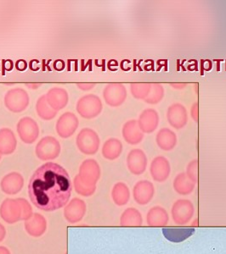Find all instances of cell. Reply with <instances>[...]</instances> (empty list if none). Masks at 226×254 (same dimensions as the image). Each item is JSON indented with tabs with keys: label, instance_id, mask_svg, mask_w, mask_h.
Listing matches in <instances>:
<instances>
[{
	"label": "cell",
	"instance_id": "cell-13",
	"mask_svg": "<svg viewBox=\"0 0 226 254\" xmlns=\"http://www.w3.org/2000/svg\"><path fill=\"white\" fill-rule=\"evenodd\" d=\"M128 168L133 174H141L145 171L147 164L145 153L141 149H133L128 155Z\"/></svg>",
	"mask_w": 226,
	"mask_h": 254
},
{
	"label": "cell",
	"instance_id": "cell-7",
	"mask_svg": "<svg viewBox=\"0 0 226 254\" xmlns=\"http://www.w3.org/2000/svg\"><path fill=\"white\" fill-rule=\"evenodd\" d=\"M61 151V145L52 136H45L38 142L36 147V153L38 158L46 160L58 156Z\"/></svg>",
	"mask_w": 226,
	"mask_h": 254
},
{
	"label": "cell",
	"instance_id": "cell-21",
	"mask_svg": "<svg viewBox=\"0 0 226 254\" xmlns=\"http://www.w3.org/2000/svg\"><path fill=\"white\" fill-rule=\"evenodd\" d=\"M151 83L131 84L130 91L133 98L139 100H145L151 92Z\"/></svg>",
	"mask_w": 226,
	"mask_h": 254
},
{
	"label": "cell",
	"instance_id": "cell-5",
	"mask_svg": "<svg viewBox=\"0 0 226 254\" xmlns=\"http://www.w3.org/2000/svg\"><path fill=\"white\" fill-rule=\"evenodd\" d=\"M106 103L112 107H118L127 98V90L122 84H108L103 91Z\"/></svg>",
	"mask_w": 226,
	"mask_h": 254
},
{
	"label": "cell",
	"instance_id": "cell-12",
	"mask_svg": "<svg viewBox=\"0 0 226 254\" xmlns=\"http://www.w3.org/2000/svg\"><path fill=\"white\" fill-rule=\"evenodd\" d=\"M47 102L49 106L55 111L66 107L68 103V94L67 91L60 87H54L49 90L46 94Z\"/></svg>",
	"mask_w": 226,
	"mask_h": 254
},
{
	"label": "cell",
	"instance_id": "cell-14",
	"mask_svg": "<svg viewBox=\"0 0 226 254\" xmlns=\"http://www.w3.org/2000/svg\"><path fill=\"white\" fill-rule=\"evenodd\" d=\"M177 136L168 128H162L157 132L156 142L162 150L170 151L177 144Z\"/></svg>",
	"mask_w": 226,
	"mask_h": 254
},
{
	"label": "cell",
	"instance_id": "cell-25",
	"mask_svg": "<svg viewBox=\"0 0 226 254\" xmlns=\"http://www.w3.org/2000/svg\"><path fill=\"white\" fill-rule=\"evenodd\" d=\"M77 85H78V87H79L80 89L84 90V91L92 89V88L96 86V84L79 83L77 84Z\"/></svg>",
	"mask_w": 226,
	"mask_h": 254
},
{
	"label": "cell",
	"instance_id": "cell-4",
	"mask_svg": "<svg viewBox=\"0 0 226 254\" xmlns=\"http://www.w3.org/2000/svg\"><path fill=\"white\" fill-rule=\"evenodd\" d=\"M77 145L85 154H94L98 151L100 138L95 130L84 128L77 136Z\"/></svg>",
	"mask_w": 226,
	"mask_h": 254
},
{
	"label": "cell",
	"instance_id": "cell-10",
	"mask_svg": "<svg viewBox=\"0 0 226 254\" xmlns=\"http://www.w3.org/2000/svg\"><path fill=\"white\" fill-rule=\"evenodd\" d=\"M159 124L158 113L153 109L143 110L138 119V125L143 133L150 134L157 130Z\"/></svg>",
	"mask_w": 226,
	"mask_h": 254
},
{
	"label": "cell",
	"instance_id": "cell-11",
	"mask_svg": "<svg viewBox=\"0 0 226 254\" xmlns=\"http://www.w3.org/2000/svg\"><path fill=\"white\" fill-rule=\"evenodd\" d=\"M122 132L123 138L128 144H139L144 138V133L140 130L138 122L135 120L126 122L122 127Z\"/></svg>",
	"mask_w": 226,
	"mask_h": 254
},
{
	"label": "cell",
	"instance_id": "cell-16",
	"mask_svg": "<svg viewBox=\"0 0 226 254\" xmlns=\"http://www.w3.org/2000/svg\"><path fill=\"white\" fill-rule=\"evenodd\" d=\"M195 229L165 228L162 229V234L166 239L171 243H182L194 234Z\"/></svg>",
	"mask_w": 226,
	"mask_h": 254
},
{
	"label": "cell",
	"instance_id": "cell-19",
	"mask_svg": "<svg viewBox=\"0 0 226 254\" xmlns=\"http://www.w3.org/2000/svg\"><path fill=\"white\" fill-rule=\"evenodd\" d=\"M36 109H37L38 116L45 121L52 120L57 114V112L55 110H53L48 104L46 95L42 96L38 98Z\"/></svg>",
	"mask_w": 226,
	"mask_h": 254
},
{
	"label": "cell",
	"instance_id": "cell-22",
	"mask_svg": "<svg viewBox=\"0 0 226 254\" xmlns=\"http://www.w3.org/2000/svg\"><path fill=\"white\" fill-rule=\"evenodd\" d=\"M191 116H192L193 121L197 122L198 121V103L197 102L192 105V109H191Z\"/></svg>",
	"mask_w": 226,
	"mask_h": 254
},
{
	"label": "cell",
	"instance_id": "cell-26",
	"mask_svg": "<svg viewBox=\"0 0 226 254\" xmlns=\"http://www.w3.org/2000/svg\"><path fill=\"white\" fill-rule=\"evenodd\" d=\"M170 86L172 87H174L175 89H183L185 87H187V84L186 83H170Z\"/></svg>",
	"mask_w": 226,
	"mask_h": 254
},
{
	"label": "cell",
	"instance_id": "cell-2",
	"mask_svg": "<svg viewBox=\"0 0 226 254\" xmlns=\"http://www.w3.org/2000/svg\"><path fill=\"white\" fill-rule=\"evenodd\" d=\"M102 103L98 96L88 94L79 99L77 110L79 115L85 119H93L102 112Z\"/></svg>",
	"mask_w": 226,
	"mask_h": 254
},
{
	"label": "cell",
	"instance_id": "cell-8",
	"mask_svg": "<svg viewBox=\"0 0 226 254\" xmlns=\"http://www.w3.org/2000/svg\"><path fill=\"white\" fill-rule=\"evenodd\" d=\"M167 119L172 127L178 130L182 129L188 122V115L186 107L179 103L172 104L167 111Z\"/></svg>",
	"mask_w": 226,
	"mask_h": 254
},
{
	"label": "cell",
	"instance_id": "cell-3",
	"mask_svg": "<svg viewBox=\"0 0 226 254\" xmlns=\"http://www.w3.org/2000/svg\"><path fill=\"white\" fill-rule=\"evenodd\" d=\"M4 104L5 107L11 112H22L29 104V97L22 88H14L6 93Z\"/></svg>",
	"mask_w": 226,
	"mask_h": 254
},
{
	"label": "cell",
	"instance_id": "cell-23",
	"mask_svg": "<svg viewBox=\"0 0 226 254\" xmlns=\"http://www.w3.org/2000/svg\"><path fill=\"white\" fill-rule=\"evenodd\" d=\"M26 67H27V63L24 60L17 61V62L15 63V68L17 69V70H20V71L25 70L26 69Z\"/></svg>",
	"mask_w": 226,
	"mask_h": 254
},
{
	"label": "cell",
	"instance_id": "cell-9",
	"mask_svg": "<svg viewBox=\"0 0 226 254\" xmlns=\"http://www.w3.org/2000/svg\"><path fill=\"white\" fill-rule=\"evenodd\" d=\"M79 127V120L73 113H65L60 117L56 124V130L59 136L67 138L75 132Z\"/></svg>",
	"mask_w": 226,
	"mask_h": 254
},
{
	"label": "cell",
	"instance_id": "cell-17",
	"mask_svg": "<svg viewBox=\"0 0 226 254\" xmlns=\"http://www.w3.org/2000/svg\"><path fill=\"white\" fill-rule=\"evenodd\" d=\"M16 147V139L14 133L8 128L0 130V153L9 154Z\"/></svg>",
	"mask_w": 226,
	"mask_h": 254
},
{
	"label": "cell",
	"instance_id": "cell-6",
	"mask_svg": "<svg viewBox=\"0 0 226 254\" xmlns=\"http://www.w3.org/2000/svg\"><path fill=\"white\" fill-rule=\"evenodd\" d=\"M17 132L20 139L25 143L30 144L38 138L39 128L38 124L32 118L24 117L18 122Z\"/></svg>",
	"mask_w": 226,
	"mask_h": 254
},
{
	"label": "cell",
	"instance_id": "cell-15",
	"mask_svg": "<svg viewBox=\"0 0 226 254\" xmlns=\"http://www.w3.org/2000/svg\"><path fill=\"white\" fill-rule=\"evenodd\" d=\"M170 171V166L168 159L164 157L159 156L154 159L151 163V175L156 181H164L168 177Z\"/></svg>",
	"mask_w": 226,
	"mask_h": 254
},
{
	"label": "cell",
	"instance_id": "cell-24",
	"mask_svg": "<svg viewBox=\"0 0 226 254\" xmlns=\"http://www.w3.org/2000/svg\"><path fill=\"white\" fill-rule=\"evenodd\" d=\"M54 68H55L56 70H59V71H61L62 69L65 68V62L62 61V60H57V61H55V63H54Z\"/></svg>",
	"mask_w": 226,
	"mask_h": 254
},
{
	"label": "cell",
	"instance_id": "cell-20",
	"mask_svg": "<svg viewBox=\"0 0 226 254\" xmlns=\"http://www.w3.org/2000/svg\"><path fill=\"white\" fill-rule=\"evenodd\" d=\"M164 94H165L164 88L161 84L152 83L151 84V92L144 101L149 104H158L162 101Z\"/></svg>",
	"mask_w": 226,
	"mask_h": 254
},
{
	"label": "cell",
	"instance_id": "cell-1",
	"mask_svg": "<svg viewBox=\"0 0 226 254\" xmlns=\"http://www.w3.org/2000/svg\"><path fill=\"white\" fill-rule=\"evenodd\" d=\"M28 192L32 203L41 210H57L64 207L70 199L71 178L64 168L49 162L32 175Z\"/></svg>",
	"mask_w": 226,
	"mask_h": 254
},
{
	"label": "cell",
	"instance_id": "cell-18",
	"mask_svg": "<svg viewBox=\"0 0 226 254\" xmlns=\"http://www.w3.org/2000/svg\"><path fill=\"white\" fill-rule=\"evenodd\" d=\"M122 151V142L116 138L108 139V141L105 142L102 148L103 155L105 158L108 159H116L121 154Z\"/></svg>",
	"mask_w": 226,
	"mask_h": 254
}]
</instances>
